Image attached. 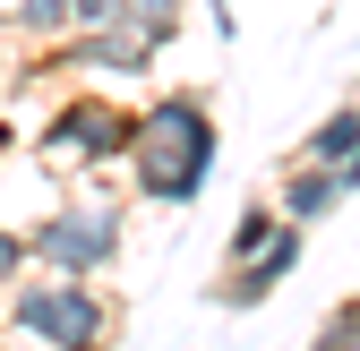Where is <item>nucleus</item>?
<instances>
[{
  "label": "nucleus",
  "instance_id": "nucleus-11",
  "mask_svg": "<svg viewBox=\"0 0 360 351\" xmlns=\"http://www.w3.org/2000/svg\"><path fill=\"white\" fill-rule=\"evenodd\" d=\"M18 26L26 34H69V0H18Z\"/></svg>",
  "mask_w": 360,
  "mask_h": 351
},
{
  "label": "nucleus",
  "instance_id": "nucleus-6",
  "mask_svg": "<svg viewBox=\"0 0 360 351\" xmlns=\"http://www.w3.org/2000/svg\"><path fill=\"white\" fill-rule=\"evenodd\" d=\"M335 206H343V180H335L326 163H292V171H283V197H275L283 223L309 232V223H318V214H335Z\"/></svg>",
  "mask_w": 360,
  "mask_h": 351
},
{
  "label": "nucleus",
  "instance_id": "nucleus-9",
  "mask_svg": "<svg viewBox=\"0 0 360 351\" xmlns=\"http://www.w3.org/2000/svg\"><path fill=\"white\" fill-rule=\"evenodd\" d=\"M180 9H189V0H120L112 26H120V34H138L146 52H163V43L180 34Z\"/></svg>",
  "mask_w": 360,
  "mask_h": 351
},
{
  "label": "nucleus",
  "instance_id": "nucleus-15",
  "mask_svg": "<svg viewBox=\"0 0 360 351\" xmlns=\"http://www.w3.org/2000/svg\"><path fill=\"white\" fill-rule=\"evenodd\" d=\"M335 180H343V197H352V189H360V146H352V154H343V171H335Z\"/></svg>",
  "mask_w": 360,
  "mask_h": 351
},
{
  "label": "nucleus",
  "instance_id": "nucleus-18",
  "mask_svg": "<svg viewBox=\"0 0 360 351\" xmlns=\"http://www.w3.org/2000/svg\"><path fill=\"white\" fill-rule=\"evenodd\" d=\"M0 146H9V138H0Z\"/></svg>",
  "mask_w": 360,
  "mask_h": 351
},
{
  "label": "nucleus",
  "instance_id": "nucleus-16",
  "mask_svg": "<svg viewBox=\"0 0 360 351\" xmlns=\"http://www.w3.org/2000/svg\"><path fill=\"white\" fill-rule=\"evenodd\" d=\"M343 351H360V326H352V334H343Z\"/></svg>",
  "mask_w": 360,
  "mask_h": 351
},
{
  "label": "nucleus",
  "instance_id": "nucleus-19",
  "mask_svg": "<svg viewBox=\"0 0 360 351\" xmlns=\"http://www.w3.org/2000/svg\"><path fill=\"white\" fill-rule=\"evenodd\" d=\"M0 351H9V343H0Z\"/></svg>",
  "mask_w": 360,
  "mask_h": 351
},
{
  "label": "nucleus",
  "instance_id": "nucleus-14",
  "mask_svg": "<svg viewBox=\"0 0 360 351\" xmlns=\"http://www.w3.org/2000/svg\"><path fill=\"white\" fill-rule=\"evenodd\" d=\"M206 18H214V34H223V43L240 34V18H232V0H206Z\"/></svg>",
  "mask_w": 360,
  "mask_h": 351
},
{
  "label": "nucleus",
  "instance_id": "nucleus-2",
  "mask_svg": "<svg viewBox=\"0 0 360 351\" xmlns=\"http://www.w3.org/2000/svg\"><path fill=\"white\" fill-rule=\"evenodd\" d=\"M0 326L34 334L43 351H112V291L95 274H18L0 291Z\"/></svg>",
  "mask_w": 360,
  "mask_h": 351
},
{
  "label": "nucleus",
  "instance_id": "nucleus-10",
  "mask_svg": "<svg viewBox=\"0 0 360 351\" xmlns=\"http://www.w3.org/2000/svg\"><path fill=\"white\" fill-rule=\"evenodd\" d=\"M275 223H283V214L266 206V197H257V206H240V223H232V257H249V249H266V240H275Z\"/></svg>",
  "mask_w": 360,
  "mask_h": 351
},
{
  "label": "nucleus",
  "instance_id": "nucleus-3",
  "mask_svg": "<svg viewBox=\"0 0 360 351\" xmlns=\"http://www.w3.org/2000/svg\"><path fill=\"white\" fill-rule=\"evenodd\" d=\"M112 257H120V206H103V197H77L26 232V266H43V274H103Z\"/></svg>",
  "mask_w": 360,
  "mask_h": 351
},
{
  "label": "nucleus",
  "instance_id": "nucleus-7",
  "mask_svg": "<svg viewBox=\"0 0 360 351\" xmlns=\"http://www.w3.org/2000/svg\"><path fill=\"white\" fill-rule=\"evenodd\" d=\"M69 60H77V69H120V77H146V69H155V52H146L138 34H120V26L69 34Z\"/></svg>",
  "mask_w": 360,
  "mask_h": 351
},
{
  "label": "nucleus",
  "instance_id": "nucleus-17",
  "mask_svg": "<svg viewBox=\"0 0 360 351\" xmlns=\"http://www.w3.org/2000/svg\"><path fill=\"white\" fill-rule=\"evenodd\" d=\"M0 77H9V52H0Z\"/></svg>",
  "mask_w": 360,
  "mask_h": 351
},
{
  "label": "nucleus",
  "instance_id": "nucleus-1",
  "mask_svg": "<svg viewBox=\"0 0 360 351\" xmlns=\"http://www.w3.org/2000/svg\"><path fill=\"white\" fill-rule=\"evenodd\" d=\"M214 112L189 95V86H172L155 95L138 120H129V180H138L146 206H198V189L214 180Z\"/></svg>",
  "mask_w": 360,
  "mask_h": 351
},
{
  "label": "nucleus",
  "instance_id": "nucleus-8",
  "mask_svg": "<svg viewBox=\"0 0 360 351\" xmlns=\"http://www.w3.org/2000/svg\"><path fill=\"white\" fill-rule=\"evenodd\" d=\"M360 146V103H335L318 128L300 138V163H326V171H343V154Z\"/></svg>",
  "mask_w": 360,
  "mask_h": 351
},
{
  "label": "nucleus",
  "instance_id": "nucleus-13",
  "mask_svg": "<svg viewBox=\"0 0 360 351\" xmlns=\"http://www.w3.org/2000/svg\"><path fill=\"white\" fill-rule=\"evenodd\" d=\"M112 9H120V0H69V34H86V26H112Z\"/></svg>",
  "mask_w": 360,
  "mask_h": 351
},
{
  "label": "nucleus",
  "instance_id": "nucleus-4",
  "mask_svg": "<svg viewBox=\"0 0 360 351\" xmlns=\"http://www.w3.org/2000/svg\"><path fill=\"white\" fill-rule=\"evenodd\" d=\"M129 120L138 112H120V103H103V95H69L52 120H43V154H69V163H120L129 154Z\"/></svg>",
  "mask_w": 360,
  "mask_h": 351
},
{
  "label": "nucleus",
  "instance_id": "nucleus-5",
  "mask_svg": "<svg viewBox=\"0 0 360 351\" xmlns=\"http://www.w3.org/2000/svg\"><path fill=\"white\" fill-rule=\"evenodd\" d=\"M292 266H300V223H275V240H266V249H249V257H232V266H223L214 309H266V300L283 291Z\"/></svg>",
  "mask_w": 360,
  "mask_h": 351
},
{
  "label": "nucleus",
  "instance_id": "nucleus-12",
  "mask_svg": "<svg viewBox=\"0 0 360 351\" xmlns=\"http://www.w3.org/2000/svg\"><path fill=\"white\" fill-rule=\"evenodd\" d=\"M18 274H26V240H18V232H9V223H0V291H9V283H18Z\"/></svg>",
  "mask_w": 360,
  "mask_h": 351
}]
</instances>
